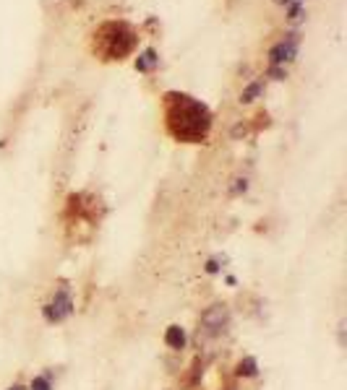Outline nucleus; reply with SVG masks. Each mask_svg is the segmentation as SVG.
<instances>
[{
	"label": "nucleus",
	"instance_id": "0eeeda50",
	"mask_svg": "<svg viewBox=\"0 0 347 390\" xmlns=\"http://www.w3.org/2000/svg\"><path fill=\"white\" fill-rule=\"evenodd\" d=\"M157 63H159V58H157L154 50H144L136 58V70H141V73H149V70L157 68Z\"/></svg>",
	"mask_w": 347,
	"mask_h": 390
},
{
	"label": "nucleus",
	"instance_id": "f03ea898",
	"mask_svg": "<svg viewBox=\"0 0 347 390\" xmlns=\"http://www.w3.org/2000/svg\"><path fill=\"white\" fill-rule=\"evenodd\" d=\"M136 42H139V37L126 21H107L97 29L95 34V50L104 60L128 58L130 52L136 50Z\"/></svg>",
	"mask_w": 347,
	"mask_h": 390
},
{
	"label": "nucleus",
	"instance_id": "7ed1b4c3",
	"mask_svg": "<svg viewBox=\"0 0 347 390\" xmlns=\"http://www.w3.org/2000/svg\"><path fill=\"white\" fill-rule=\"evenodd\" d=\"M227 322H230V310H227V305H212L201 313L199 325L204 336L214 339V336H219V333L225 331Z\"/></svg>",
	"mask_w": 347,
	"mask_h": 390
},
{
	"label": "nucleus",
	"instance_id": "6e6552de",
	"mask_svg": "<svg viewBox=\"0 0 347 390\" xmlns=\"http://www.w3.org/2000/svg\"><path fill=\"white\" fill-rule=\"evenodd\" d=\"M238 377H256L259 375V365H256V359L253 356H245V359H241L238 362Z\"/></svg>",
	"mask_w": 347,
	"mask_h": 390
},
{
	"label": "nucleus",
	"instance_id": "20e7f679",
	"mask_svg": "<svg viewBox=\"0 0 347 390\" xmlns=\"http://www.w3.org/2000/svg\"><path fill=\"white\" fill-rule=\"evenodd\" d=\"M42 315L47 322H63L66 317H71V315H73V299H71L68 291H66V289H58V291L52 294L50 302L42 307Z\"/></svg>",
	"mask_w": 347,
	"mask_h": 390
},
{
	"label": "nucleus",
	"instance_id": "39448f33",
	"mask_svg": "<svg viewBox=\"0 0 347 390\" xmlns=\"http://www.w3.org/2000/svg\"><path fill=\"white\" fill-rule=\"evenodd\" d=\"M298 44H300L298 34H287L285 39H279L269 50V63L277 68H285V63H293L298 58Z\"/></svg>",
	"mask_w": 347,
	"mask_h": 390
},
{
	"label": "nucleus",
	"instance_id": "9d476101",
	"mask_svg": "<svg viewBox=\"0 0 347 390\" xmlns=\"http://www.w3.org/2000/svg\"><path fill=\"white\" fill-rule=\"evenodd\" d=\"M287 13H290V21L293 24H298V21H303L305 18V8H303V3H298V6H287Z\"/></svg>",
	"mask_w": 347,
	"mask_h": 390
},
{
	"label": "nucleus",
	"instance_id": "ddd939ff",
	"mask_svg": "<svg viewBox=\"0 0 347 390\" xmlns=\"http://www.w3.org/2000/svg\"><path fill=\"white\" fill-rule=\"evenodd\" d=\"M282 6H298V3H303V0H277Z\"/></svg>",
	"mask_w": 347,
	"mask_h": 390
},
{
	"label": "nucleus",
	"instance_id": "f8f14e48",
	"mask_svg": "<svg viewBox=\"0 0 347 390\" xmlns=\"http://www.w3.org/2000/svg\"><path fill=\"white\" fill-rule=\"evenodd\" d=\"M269 76L277 78V81H282V78H287V70L285 68H277V65H272L269 68Z\"/></svg>",
	"mask_w": 347,
	"mask_h": 390
},
{
	"label": "nucleus",
	"instance_id": "9b49d317",
	"mask_svg": "<svg viewBox=\"0 0 347 390\" xmlns=\"http://www.w3.org/2000/svg\"><path fill=\"white\" fill-rule=\"evenodd\" d=\"M32 390H52V385L47 377H35V380H32Z\"/></svg>",
	"mask_w": 347,
	"mask_h": 390
},
{
	"label": "nucleus",
	"instance_id": "4468645a",
	"mask_svg": "<svg viewBox=\"0 0 347 390\" xmlns=\"http://www.w3.org/2000/svg\"><path fill=\"white\" fill-rule=\"evenodd\" d=\"M8 390H26V388H24V385H11Z\"/></svg>",
	"mask_w": 347,
	"mask_h": 390
},
{
	"label": "nucleus",
	"instance_id": "423d86ee",
	"mask_svg": "<svg viewBox=\"0 0 347 390\" xmlns=\"http://www.w3.org/2000/svg\"><path fill=\"white\" fill-rule=\"evenodd\" d=\"M185 331H183L181 325H170L165 333V344L170 348H175V351H181V348H185Z\"/></svg>",
	"mask_w": 347,
	"mask_h": 390
},
{
	"label": "nucleus",
	"instance_id": "f257e3e1",
	"mask_svg": "<svg viewBox=\"0 0 347 390\" xmlns=\"http://www.w3.org/2000/svg\"><path fill=\"white\" fill-rule=\"evenodd\" d=\"M167 110V127L178 141L183 144H201L209 136L212 127V112L207 104L193 99L188 94L170 92L165 96Z\"/></svg>",
	"mask_w": 347,
	"mask_h": 390
},
{
	"label": "nucleus",
	"instance_id": "1a4fd4ad",
	"mask_svg": "<svg viewBox=\"0 0 347 390\" xmlns=\"http://www.w3.org/2000/svg\"><path fill=\"white\" fill-rule=\"evenodd\" d=\"M261 92H264V81H253L251 86H245V89H243V94H241V102L251 104Z\"/></svg>",
	"mask_w": 347,
	"mask_h": 390
}]
</instances>
